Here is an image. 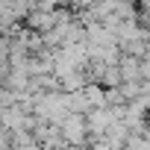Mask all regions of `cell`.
Returning <instances> with one entry per match:
<instances>
[{
	"instance_id": "obj_1",
	"label": "cell",
	"mask_w": 150,
	"mask_h": 150,
	"mask_svg": "<svg viewBox=\"0 0 150 150\" xmlns=\"http://www.w3.org/2000/svg\"><path fill=\"white\" fill-rule=\"evenodd\" d=\"M38 118L50 121V124H62L68 115H71V106H68V91H44L35 97V109H33Z\"/></svg>"
},
{
	"instance_id": "obj_2",
	"label": "cell",
	"mask_w": 150,
	"mask_h": 150,
	"mask_svg": "<svg viewBox=\"0 0 150 150\" xmlns=\"http://www.w3.org/2000/svg\"><path fill=\"white\" fill-rule=\"evenodd\" d=\"M59 127H62V135H65L68 144H88V138H91V132H88V118H86L83 112H71Z\"/></svg>"
},
{
	"instance_id": "obj_3",
	"label": "cell",
	"mask_w": 150,
	"mask_h": 150,
	"mask_svg": "<svg viewBox=\"0 0 150 150\" xmlns=\"http://www.w3.org/2000/svg\"><path fill=\"white\" fill-rule=\"evenodd\" d=\"M88 132H91V138H88V147H91V141H97V138H103L106 135V129L118 121L115 118V112L109 109V106H100V109H91L88 115Z\"/></svg>"
},
{
	"instance_id": "obj_4",
	"label": "cell",
	"mask_w": 150,
	"mask_h": 150,
	"mask_svg": "<svg viewBox=\"0 0 150 150\" xmlns=\"http://www.w3.org/2000/svg\"><path fill=\"white\" fill-rule=\"evenodd\" d=\"M30 30H35V33H47V30H53L56 27V9H33L30 15H27V21H24Z\"/></svg>"
},
{
	"instance_id": "obj_5",
	"label": "cell",
	"mask_w": 150,
	"mask_h": 150,
	"mask_svg": "<svg viewBox=\"0 0 150 150\" xmlns=\"http://www.w3.org/2000/svg\"><path fill=\"white\" fill-rule=\"evenodd\" d=\"M121 74H124V83H135V80H141V59L124 53V59H121Z\"/></svg>"
},
{
	"instance_id": "obj_6",
	"label": "cell",
	"mask_w": 150,
	"mask_h": 150,
	"mask_svg": "<svg viewBox=\"0 0 150 150\" xmlns=\"http://www.w3.org/2000/svg\"><path fill=\"white\" fill-rule=\"evenodd\" d=\"M68 106H71V112H83V115L91 112V103H88V97H86L83 88L80 91H68Z\"/></svg>"
},
{
	"instance_id": "obj_7",
	"label": "cell",
	"mask_w": 150,
	"mask_h": 150,
	"mask_svg": "<svg viewBox=\"0 0 150 150\" xmlns=\"http://www.w3.org/2000/svg\"><path fill=\"white\" fill-rule=\"evenodd\" d=\"M141 80L150 83V59H141Z\"/></svg>"
},
{
	"instance_id": "obj_8",
	"label": "cell",
	"mask_w": 150,
	"mask_h": 150,
	"mask_svg": "<svg viewBox=\"0 0 150 150\" xmlns=\"http://www.w3.org/2000/svg\"><path fill=\"white\" fill-rule=\"evenodd\" d=\"M65 150H91V147H88V144H68Z\"/></svg>"
},
{
	"instance_id": "obj_9",
	"label": "cell",
	"mask_w": 150,
	"mask_h": 150,
	"mask_svg": "<svg viewBox=\"0 0 150 150\" xmlns=\"http://www.w3.org/2000/svg\"><path fill=\"white\" fill-rule=\"evenodd\" d=\"M147 124H150V112H147Z\"/></svg>"
},
{
	"instance_id": "obj_10",
	"label": "cell",
	"mask_w": 150,
	"mask_h": 150,
	"mask_svg": "<svg viewBox=\"0 0 150 150\" xmlns=\"http://www.w3.org/2000/svg\"><path fill=\"white\" fill-rule=\"evenodd\" d=\"M144 150H150V141H147V147H144Z\"/></svg>"
},
{
	"instance_id": "obj_11",
	"label": "cell",
	"mask_w": 150,
	"mask_h": 150,
	"mask_svg": "<svg viewBox=\"0 0 150 150\" xmlns=\"http://www.w3.org/2000/svg\"><path fill=\"white\" fill-rule=\"evenodd\" d=\"M124 150H129V147H124Z\"/></svg>"
}]
</instances>
